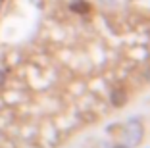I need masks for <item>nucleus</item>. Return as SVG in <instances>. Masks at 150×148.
I'll list each match as a JSON object with an SVG mask.
<instances>
[{
	"instance_id": "nucleus-1",
	"label": "nucleus",
	"mask_w": 150,
	"mask_h": 148,
	"mask_svg": "<svg viewBox=\"0 0 150 148\" xmlns=\"http://www.w3.org/2000/svg\"><path fill=\"white\" fill-rule=\"evenodd\" d=\"M0 4H2V0H0Z\"/></svg>"
}]
</instances>
